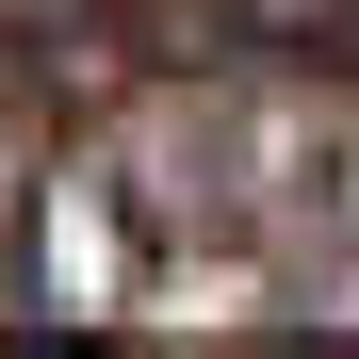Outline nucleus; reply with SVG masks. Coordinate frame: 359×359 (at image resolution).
<instances>
[{
	"instance_id": "obj_1",
	"label": "nucleus",
	"mask_w": 359,
	"mask_h": 359,
	"mask_svg": "<svg viewBox=\"0 0 359 359\" xmlns=\"http://www.w3.org/2000/svg\"><path fill=\"white\" fill-rule=\"evenodd\" d=\"M0 327H359V0H0Z\"/></svg>"
}]
</instances>
